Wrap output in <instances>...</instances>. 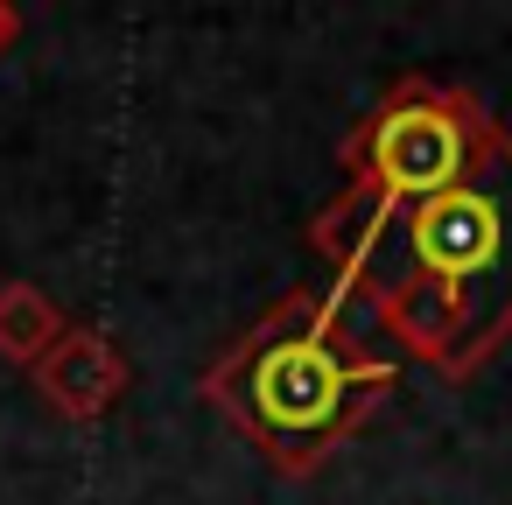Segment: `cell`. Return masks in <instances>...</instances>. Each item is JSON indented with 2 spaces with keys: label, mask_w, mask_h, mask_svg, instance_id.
I'll use <instances>...</instances> for the list:
<instances>
[{
  "label": "cell",
  "mask_w": 512,
  "mask_h": 505,
  "mask_svg": "<svg viewBox=\"0 0 512 505\" xmlns=\"http://www.w3.org/2000/svg\"><path fill=\"white\" fill-rule=\"evenodd\" d=\"M498 134H505V120L484 113V99H470L463 85L407 78L344 134V148H337L344 190H358L386 211L421 204V197L463 183Z\"/></svg>",
  "instance_id": "3"
},
{
  "label": "cell",
  "mask_w": 512,
  "mask_h": 505,
  "mask_svg": "<svg viewBox=\"0 0 512 505\" xmlns=\"http://www.w3.org/2000/svg\"><path fill=\"white\" fill-rule=\"evenodd\" d=\"M400 365L351 330V302L323 288H288L253 316L197 379V393L281 470L316 477L393 393Z\"/></svg>",
  "instance_id": "2"
},
{
  "label": "cell",
  "mask_w": 512,
  "mask_h": 505,
  "mask_svg": "<svg viewBox=\"0 0 512 505\" xmlns=\"http://www.w3.org/2000/svg\"><path fill=\"white\" fill-rule=\"evenodd\" d=\"M64 309L50 302V288H36V281H0V358L8 365H22V372H36L57 344H64Z\"/></svg>",
  "instance_id": "5"
},
{
  "label": "cell",
  "mask_w": 512,
  "mask_h": 505,
  "mask_svg": "<svg viewBox=\"0 0 512 505\" xmlns=\"http://www.w3.org/2000/svg\"><path fill=\"white\" fill-rule=\"evenodd\" d=\"M29 379H36V393H43L50 414H64L71 428H92V421H106V414L120 407V393L134 386V365H127V351H120L106 330L71 323L64 344H57Z\"/></svg>",
  "instance_id": "4"
},
{
  "label": "cell",
  "mask_w": 512,
  "mask_h": 505,
  "mask_svg": "<svg viewBox=\"0 0 512 505\" xmlns=\"http://www.w3.org/2000/svg\"><path fill=\"white\" fill-rule=\"evenodd\" d=\"M309 246L330 267V288L400 344V358L477 379L512 344V134L484 148V162L421 197V204H372L344 190L316 211Z\"/></svg>",
  "instance_id": "1"
},
{
  "label": "cell",
  "mask_w": 512,
  "mask_h": 505,
  "mask_svg": "<svg viewBox=\"0 0 512 505\" xmlns=\"http://www.w3.org/2000/svg\"><path fill=\"white\" fill-rule=\"evenodd\" d=\"M22 29H29V22H22V8H8V0H0V57L22 43Z\"/></svg>",
  "instance_id": "6"
}]
</instances>
